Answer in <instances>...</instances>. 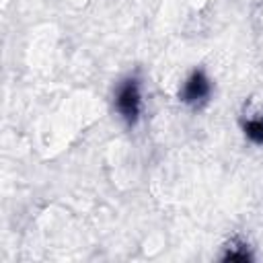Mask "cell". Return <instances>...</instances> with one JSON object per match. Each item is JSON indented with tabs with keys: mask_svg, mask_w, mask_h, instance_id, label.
Returning a JSON list of instances; mask_svg holds the SVG:
<instances>
[{
	"mask_svg": "<svg viewBox=\"0 0 263 263\" xmlns=\"http://www.w3.org/2000/svg\"><path fill=\"white\" fill-rule=\"evenodd\" d=\"M117 109L127 123H136L140 113V92L136 80H125L117 92Z\"/></svg>",
	"mask_w": 263,
	"mask_h": 263,
	"instance_id": "1",
	"label": "cell"
},
{
	"mask_svg": "<svg viewBox=\"0 0 263 263\" xmlns=\"http://www.w3.org/2000/svg\"><path fill=\"white\" fill-rule=\"evenodd\" d=\"M208 95H210V82H208V78L203 76V72L191 74V78L185 82V88H183V92H181L183 101H185V103H191V105H197V103L205 101Z\"/></svg>",
	"mask_w": 263,
	"mask_h": 263,
	"instance_id": "2",
	"label": "cell"
}]
</instances>
